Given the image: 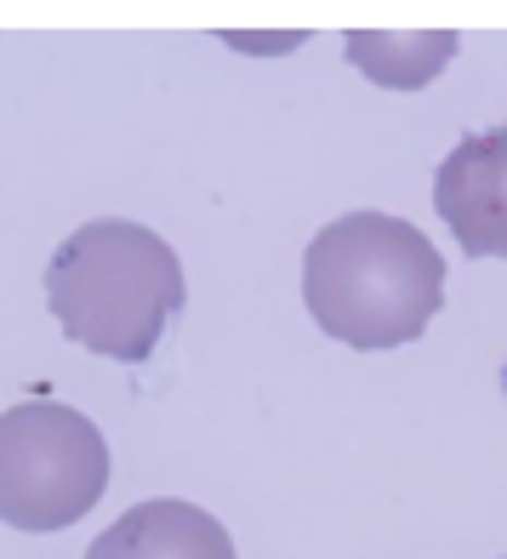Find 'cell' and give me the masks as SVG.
<instances>
[{"instance_id": "obj_5", "label": "cell", "mask_w": 507, "mask_h": 559, "mask_svg": "<svg viewBox=\"0 0 507 559\" xmlns=\"http://www.w3.org/2000/svg\"><path fill=\"white\" fill-rule=\"evenodd\" d=\"M86 559H234L228 531L194 502H137L86 548Z\"/></svg>"}, {"instance_id": "obj_3", "label": "cell", "mask_w": 507, "mask_h": 559, "mask_svg": "<svg viewBox=\"0 0 507 559\" xmlns=\"http://www.w3.org/2000/svg\"><path fill=\"white\" fill-rule=\"evenodd\" d=\"M109 486V445L74 405L29 400L0 412V520L63 531L86 520Z\"/></svg>"}, {"instance_id": "obj_2", "label": "cell", "mask_w": 507, "mask_h": 559, "mask_svg": "<svg viewBox=\"0 0 507 559\" xmlns=\"http://www.w3.org/2000/svg\"><path fill=\"white\" fill-rule=\"evenodd\" d=\"M183 297L189 286L177 251L155 228L125 217L74 228L46 263V302H52L63 337L120 366H137L155 354Z\"/></svg>"}, {"instance_id": "obj_1", "label": "cell", "mask_w": 507, "mask_h": 559, "mask_svg": "<svg viewBox=\"0 0 507 559\" xmlns=\"http://www.w3.org/2000/svg\"><path fill=\"white\" fill-rule=\"evenodd\" d=\"M302 302L348 348H399L445 309V258L417 223L348 212L302 251Z\"/></svg>"}, {"instance_id": "obj_6", "label": "cell", "mask_w": 507, "mask_h": 559, "mask_svg": "<svg viewBox=\"0 0 507 559\" xmlns=\"http://www.w3.org/2000/svg\"><path fill=\"white\" fill-rule=\"evenodd\" d=\"M450 58H456L450 29H411V35L353 29L348 35V63L360 69L371 86H388V92H422Z\"/></svg>"}, {"instance_id": "obj_4", "label": "cell", "mask_w": 507, "mask_h": 559, "mask_svg": "<svg viewBox=\"0 0 507 559\" xmlns=\"http://www.w3.org/2000/svg\"><path fill=\"white\" fill-rule=\"evenodd\" d=\"M434 212L468 258H507V126L462 138L439 160Z\"/></svg>"}, {"instance_id": "obj_7", "label": "cell", "mask_w": 507, "mask_h": 559, "mask_svg": "<svg viewBox=\"0 0 507 559\" xmlns=\"http://www.w3.org/2000/svg\"><path fill=\"white\" fill-rule=\"evenodd\" d=\"M234 52H297L302 46V35H291V29H280V35H222Z\"/></svg>"}]
</instances>
